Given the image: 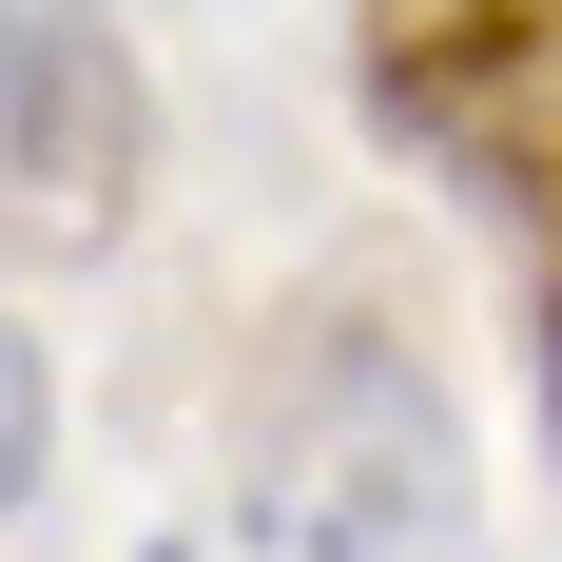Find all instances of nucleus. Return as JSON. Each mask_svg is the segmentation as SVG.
<instances>
[{"instance_id": "nucleus-3", "label": "nucleus", "mask_w": 562, "mask_h": 562, "mask_svg": "<svg viewBox=\"0 0 562 562\" xmlns=\"http://www.w3.org/2000/svg\"><path fill=\"white\" fill-rule=\"evenodd\" d=\"M136 175H156V78H136V40H116L98 0H0V194L116 233Z\"/></svg>"}, {"instance_id": "nucleus-4", "label": "nucleus", "mask_w": 562, "mask_h": 562, "mask_svg": "<svg viewBox=\"0 0 562 562\" xmlns=\"http://www.w3.org/2000/svg\"><path fill=\"white\" fill-rule=\"evenodd\" d=\"M40 465H58V389H40V349L0 330V524L40 505Z\"/></svg>"}, {"instance_id": "nucleus-1", "label": "nucleus", "mask_w": 562, "mask_h": 562, "mask_svg": "<svg viewBox=\"0 0 562 562\" xmlns=\"http://www.w3.org/2000/svg\"><path fill=\"white\" fill-rule=\"evenodd\" d=\"M465 524H485V485H465L427 349L311 330L252 389V447H233V543L252 562H465Z\"/></svg>"}, {"instance_id": "nucleus-5", "label": "nucleus", "mask_w": 562, "mask_h": 562, "mask_svg": "<svg viewBox=\"0 0 562 562\" xmlns=\"http://www.w3.org/2000/svg\"><path fill=\"white\" fill-rule=\"evenodd\" d=\"M543 407H562V311H543Z\"/></svg>"}, {"instance_id": "nucleus-2", "label": "nucleus", "mask_w": 562, "mask_h": 562, "mask_svg": "<svg viewBox=\"0 0 562 562\" xmlns=\"http://www.w3.org/2000/svg\"><path fill=\"white\" fill-rule=\"evenodd\" d=\"M349 78L427 175L505 194V214H562V0H369Z\"/></svg>"}]
</instances>
